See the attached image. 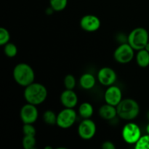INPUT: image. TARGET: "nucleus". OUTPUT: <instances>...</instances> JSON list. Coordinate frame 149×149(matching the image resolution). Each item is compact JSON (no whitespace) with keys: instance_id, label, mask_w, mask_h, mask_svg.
Segmentation results:
<instances>
[{"instance_id":"2","label":"nucleus","mask_w":149,"mask_h":149,"mask_svg":"<svg viewBox=\"0 0 149 149\" xmlns=\"http://www.w3.org/2000/svg\"><path fill=\"white\" fill-rule=\"evenodd\" d=\"M13 78L17 84L26 87L34 81V71L29 64L20 63L16 65L13 69Z\"/></svg>"},{"instance_id":"9","label":"nucleus","mask_w":149,"mask_h":149,"mask_svg":"<svg viewBox=\"0 0 149 149\" xmlns=\"http://www.w3.org/2000/svg\"><path fill=\"white\" fill-rule=\"evenodd\" d=\"M20 119L23 124H33L36 122L39 116L36 106L28 103L20 109Z\"/></svg>"},{"instance_id":"3","label":"nucleus","mask_w":149,"mask_h":149,"mask_svg":"<svg viewBox=\"0 0 149 149\" xmlns=\"http://www.w3.org/2000/svg\"><path fill=\"white\" fill-rule=\"evenodd\" d=\"M117 115L124 120H132L138 116L140 113V106L136 100L126 98L116 106Z\"/></svg>"},{"instance_id":"4","label":"nucleus","mask_w":149,"mask_h":149,"mask_svg":"<svg viewBox=\"0 0 149 149\" xmlns=\"http://www.w3.org/2000/svg\"><path fill=\"white\" fill-rule=\"evenodd\" d=\"M148 33L146 29L138 27L133 29L128 36L127 42L135 50L144 49L148 42Z\"/></svg>"},{"instance_id":"7","label":"nucleus","mask_w":149,"mask_h":149,"mask_svg":"<svg viewBox=\"0 0 149 149\" xmlns=\"http://www.w3.org/2000/svg\"><path fill=\"white\" fill-rule=\"evenodd\" d=\"M77 117V112L74 109L65 108L61 111L58 114L57 125L62 129H68L75 123Z\"/></svg>"},{"instance_id":"10","label":"nucleus","mask_w":149,"mask_h":149,"mask_svg":"<svg viewBox=\"0 0 149 149\" xmlns=\"http://www.w3.org/2000/svg\"><path fill=\"white\" fill-rule=\"evenodd\" d=\"M117 76L114 70L109 67H103L99 70L97 73V79L103 86L109 87L116 82Z\"/></svg>"},{"instance_id":"20","label":"nucleus","mask_w":149,"mask_h":149,"mask_svg":"<svg viewBox=\"0 0 149 149\" xmlns=\"http://www.w3.org/2000/svg\"><path fill=\"white\" fill-rule=\"evenodd\" d=\"M4 52L8 58H14L17 54V47L15 44L8 42L4 45Z\"/></svg>"},{"instance_id":"12","label":"nucleus","mask_w":149,"mask_h":149,"mask_svg":"<svg viewBox=\"0 0 149 149\" xmlns=\"http://www.w3.org/2000/svg\"><path fill=\"white\" fill-rule=\"evenodd\" d=\"M104 99L108 104L117 106L122 100V90L117 86H109L105 92Z\"/></svg>"},{"instance_id":"25","label":"nucleus","mask_w":149,"mask_h":149,"mask_svg":"<svg viewBox=\"0 0 149 149\" xmlns=\"http://www.w3.org/2000/svg\"><path fill=\"white\" fill-rule=\"evenodd\" d=\"M23 133L27 136H35L36 133V128L33 126V124H24L23 127Z\"/></svg>"},{"instance_id":"26","label":"nucleus","mask_w":149,"mask_h":149,"mask_svg":"<svg viewBox=\"0 0 149 149\" xmlns=\"http://www.w3.org/2000/svg\"><path fill=\"white\" fill-rule=\"evenodd\" d=\"M102 148L103 149H115L116 148V146L113 144V143H112L111 141H105L102 143L101 146Z\"/></svg>"},{"instance_id":"14","label":"nucleus","mask_w":149,"mask_h":149,"mask_svg":"<svg viewBox=\"0 0 149 149\" xmlns=\"http://www.w3.org/2000/svg\"><path fill=\"white\" fill-rule=\"evenodd\" d=\"M99 115L105 120H111L117 115V110L116 106L106 103L99 109Z\"/></svg>"},{"instance_id":"24","label":"nucleus","mask_w":149,"mask_h":149,"mask_svg":"<svg viewBox=\"0 0 149 149\" xmlns=\"http://www.w3.org/2000/svg\"><path fill=\"white\" fill-rule=\"evenodd\" d=\"M10 39V34L8 30L5 28H0V45L4 46L7 43H8Z\"/></svg>"},{"instance_id":"8","label":"nucleus","mask_w":149,"mask_h":149,"mask_svg":"<svg viewBox=\"0 0 149 149\" xmlns=\"http://www.w3.org/2000/svg\"><path fill=\"white\" fill-rule=\"evenodd\" d=\"M96 125L90 119H84L78 127V134L83 140L92 139L96 133Z\"/></svg>"},{"instance_id":"13","label":"nucleus","mask_w":149,"mask_h":149,"mask_svg":"<svg viewBox=\"0 0 149 149\" xmlns=\"http://www.w3.org/2000/svg\"><path fill=\"white\" fill-rule=\"evenodd\" d=\"M61 102L65 108L74 109L78 103V96L73 90L66 89L61 93Z\"/></svg>"},{"instance_id":"18","label":"nucleus","mask_w":149,"mask_h":149,"mask_svg":"<svg viewBox=\"0 0 149 149\" xmlns=\"http://www.w3.org/2000/svg\"><path fill=\"white\" fill-rule=\"evenodd\" d=\"M68 4V0H49V6L55 12L65 10Z\"/></svg>"},{"instance_id":"11","label":"nucleus","mask_w":149,"mask_h":149,"mask_svg":"<svg viewBox=\"0 0 149 149\" xmlns=\"http://www.w3.org/2000/svg\"><path fill=\"white\" fill-rule=\"evenodd\" d=\"M80 26L84 31L87 32H94L100 27V20L94 15H86L80 20Z\"/></svg>"},{"instance_id":"19","label":"nucleus","mask_w":149,"mask_h":149,"mask_svg":"<svg viewBox=\"0 0 149 149\" xmlns=\"http://www.w3.org/2000/svg\"><path fill=\"white\" fill-rule=\"evenodd\" d=\"M57 116L54 111L51 110H47L43 113V120L46 124L49 125H57Z\"/></svg>"},{"instance_id":"22","label":"nucleus","mask_w":149,"mask_h":149,"mask_svg":"<svg viewBox=\"0 0 149 149\" xmlns=\"http://www.w3.org/2000/svg\"><path fill=\"white\" fill-rule=\"evenodd\" d=\"M135 148L136 149H149V135H143L138 142L135 143Z\"/></svg>"},{"instance_id":"16","label":"nucleus","mask_w":149,"mask_h":149,"mask_svg":"<svg viewBox=\"0 0 149 149\" xmlns=\"http://www.w3.org/2000/svg\"><path fill=\"white\" fill-rule=\"evenodd\" d=\"M136 62L141 68H146L149 65V52L145 49L138 50L136 55Z\"/></svg>"},{"instance_id":"1","label":"nucleus","mask_w":149,"mask_h":149,"mask_svg":"<svg viewBox=\"0 0 149 149\" xmlns=\"http://www.w3.org/2000/svg\"><path fill=\"white\" fill-rule=\"evenodd\" d=\"M47 94V90L45 85L40 83L33 82L26 87L23 95L27 103L38 106L45 101Z\"/></svg>"},{"instance_id":"30","label":"nucleus","mask_w":149,"mask_h":149,"mask_svg":"<svg viewBox=\"0 0 149 149\" xmlns=\"http://www.w3.org/2000/svg\"><path fill=\"white\" fill-rule=\"evenodd\" d=\"M148 117H149V114H148Z\"/></svg>"},{"instance_id":"28","label":"nucleus","mask_w":149,"mask_h":149,"mask_svg":"<svg viewBox=\"0 0 149 149\" xmlns=\"http://www.w3.org/2000/svg\"><path fill=\"white\" fill-rule=\"evenodd\" d=\"M146 130L147 134H148V135H149V123L148 124V125H147L146 128Z\"/></svg>"},{"instance_id":"17","label":"nucleus","mask_w":149,"mask_h":149,"mask_svg":"<svg viewBox=\"0 0 149 149\" xmlns=\"http://www.w3.org/2000/svg\"><path fill=\"white\" fill-rule=\"evenodd\" d=\"M94 113V109L92 104L87 102H84L79 108V113L83 119H90Z\"/></svg>"},{"instance_id":"6","label":"nucleus","mask_w":149,"mask_h":149,"mask_svg":"<svg viewBox=\"0 0 149 149\" xmlns=\"http://www.w3.org/2000/svg\"><path fill=\"white\" fill-rule=\"evenodd\" d=\"M135 49L129 43H123L119 45L113 52L115 61L121 64H126L131 62L134 58Z\"/></svg>"},{"instance_id":"23","label":"nucleus","mask_w":149,"mask_h":149,"mask_svg":"<svg viewBox=\"0 0 149 149\" xmlns=\"http://www.w3.org/2000/svg\"><path fill=\"white\" fill-rule=\"evenodd\" d=\"M63 82L65 89H68V90H74L77 84L75 77L71 74H68L65 76Z\"/></svg>"},{"instance_id":"15","label":"nucleus","mask_w":149,"mask_h":149,"mask_svg":"<svg viewBox=\"0 0 149 149\" xmlns=\"http://www.w3.org/2000/svg\"><path fill=\"white\" fill-rule=\"evenodd\" d=\"M96 79L94 76L90 73L82 74L79 79L80 86L84 90H91L95 87Z\"/></svg>"},{"instance_id":"5","label":"nucleus","mask_w":149,"mask_h":149,"mask_svg":"<svg viewBox=\"0 0 149 149\" xmlns=\"http://www.w3.org/2000/svg\"><path fill=\"white\" fill-rule=\"evenodd\" d=\"M122 135L124 141L128 144H135L142 136L140 127L133 122H129L124 126Z\"/></svg>"},{"instance_id":"21","label":"nucleus","mask_w":149,"mask_h":149,"mask_svg":"<svg viewBox=\"0 0 149 149\" xmlns=\"http://www.w3.org/2000/svg\"><path fill=\"white\" fill-rule=\"evenodd\" d=\"M36 141L35 136H27L24 135L22 141L23 147L25 149H33L36 146Z\"/></svg>"},{"instance_id":"29","label":"nucleus","mask_w":149,"mask_h":149,"mask_svg":"<svg viewBox=\"0 0 149 149\" xmlns=\"http://www.w3.org/2000/svg\"><path fill=\"white\" fill-rule=\"evenodd\" d=\"M45 148H49V149H52V147H49V146H47V147H45Z\"/></svg>"},{"instance_id":"27","label":"nucleus","mask_w":149,"mask_h":149,"mask_svg":"<svg viewBox=\"0 0 149 149\" xmlns=\"http://www.w3.org/2000/svg\"><path fill=\"white\" fill-rule=\"evenodd\" d=\"M144 49H145L146 50L148 51V52H149V42H148V44L146 45V47H145V48H144Z\"/></svg>"}]
</instances>
